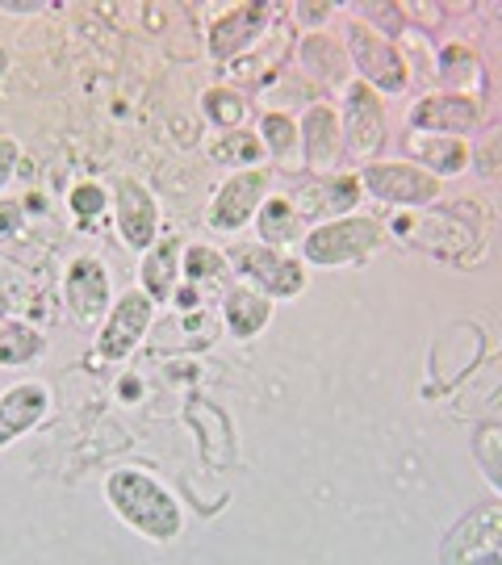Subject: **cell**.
Here are the masks:
<instances>
[{"label":"cell","mask_w":502,"mask_h":565,"mask_svg":"<svg viewBox=\"0 0 502 565\" xmlns=\"http://www.w3.org/2000/svg\"><path fill=\"white\" fill-rule=\"evenodd\" d=\"M226 268H231L226 256L214 252V247H205V243L184 252V277H193V281H218Z\"/></svg>","instance_id":"cell-24"},{"label":"cell","mask_w":502,"mask_h":565,"mask_svg":"<svg viewBox=\"0 0 502 565\" xmlns=\"http://www.w3.org/2000/svg\"><path fill=\"white\" fill-rule=\"evenodd\" d=\"M343 156H356L369 160L373 151H382L385 139V109L382 97L369 88V84H348V97H343Z\"/></svg>","instance_id":"cell-6"},{"label":"cell","mask_w":502,"mask_h":565,"mask_svg":"<svg viewBox=\"0 0 502 565\" xmlns=\"http://www.w3.org/2000/svg\"><path fill=\"white\" fill-rule=\"evenodd\" d=\"M502 440V431L494 424L478 427V436H473V448H478V461H482L485 478L499 486L502 482V465H499V452H494V445Z\"/></svg>","instance_id":"cell-28"},{"label":"cell","mask_w":502,"mask_h":565,"mask_svg":"<svg viewBox=\"0 0 502 565\" xmlns=\"http://www.w3.org/2000/svg\"><path fill=\"white\" fill-rule=\"evenodd\" d=\"M0 9H4V13H34L42 4L39 0H0Z\"/></svg>","instance_id":"cell-33"},{"label":"cell","mask_w":502,"mask_h":565,"mask_svg":"<svg viewBox=\"0 0 502 565\" xmlns=\"http://www.w3.org/2000/svg\"><path fill=\"white\" fill-rule=\"evenodd\" d=\"M402 243L419 247L427 256H461L473 247V231L457 218H444V214H402L394 218Z\"/></svg>","instance_id":"cell-9"},{"label":"cell","mask_w":502,"mask_h":565,"mask_svg":"<svg viewBox=\"0 0 502 565\" xmlns=\"http://www.w3.org/2000/svg\"><path fill=\"white\" fill-rule=\"evenodd\" d=\"M361 184L394 205H427L440 198V184L431 172H423L415 163H369L361 172Z\"/></svg>","instance_id":"cell-7"},{"label":"cell","mask_w":502,"mask_h":565,"mask_svg":"<svg viewBox=\"0 0 502 565\" xmlns=\"http://www.w3.org/2000/svg\"><path fill=\"white\" fill-rule=\"evenodd\" d=\"M118 231L135 252H147L156 243V231H160V214H156L151 193L135 181L118 184Z\"/></svg>","instance_id":"cell-16"},{"label":"cell","mask_w":502,"mask_h":565,"mask_svg":"<svg viewBox=\"0 0 502 565\" xmlns=\"http://www.w3.org/2000/svg\"><path fill=\"white\" fill-rule=\"evenodd\" d=\"M226 264L239 277L260 285V294H268V298H298L301 289H306V268L298 260L281 256V252L264 247V243H239V247H231Z\"/></svg>","instance_id":"cell-4"},{"label":"cell","mask_w":502,"mask_h":565,"mask_svg":"<svg viewBox=\"0 0 502 565\" xmlns=\"http://www.w3.org/2000/svg\"><path fill=\"white\" fill-rule=\"evenodd\" d=\"M298 142L306 147V168H310L314 177L331 172V168L343 160L340 121H335V114H331L327 105H314V109H306V114H301Z\"/></svg>","instance_id":"cell-13"},{"label":"cell","mask_w":502,"mask_h":565,"mask_svg":"<svg viewBox=\"0 0 502 565\" xmlns=\"http://www.w3.org/2000/svg\"><path fill=\"white\" fill-rule=\"evenodd\" d=\"M382 247V226L377 218H335V223L314 226L301 239V256L319 268H335V264H356L369 252Z\"/></svg>","instance_id":"cell-2"},{"label":"cell","mask_w":502,"mask_h":565,"mask_svg":"<svg viewBox=\"0 0 502 565\" xmlns=\"http://www.w3.org/2000/svg\"><path fill=\"white\" fill-rule=\"evenodd\" d=\"M298 60H301V67H306L310 76H319L322 84L348 81V60L340 55V46H335L331 39H322V34H314V39H301Z\"/></svg>","instance_id":"cell-22"},{"label":"cell","mask_w":502,"mask_h":565,"mask_svg":"<svg viewBox=\"0 0 502 565\" xmlns=\"http://www.w3.org/2000/svg\"><path fill=\"white\" fill-rule=\"evenodd\" d=\"M205 114L214 121H222V126H235V130H239L247 105H243L235 93H226V88H210V93H205Z\"/></svg>","instance_id":"cell-27"},{"label":"cell","mask_w":502,"mask_h":565,"mask_svg":"<svg viewBox=\"0 0 502 565\" xmlns=\"http://www.w3.org/2000/svg\"><path fill=\"white\" fill-rule=\"evenodd\" d=\"M502 507L482 503L473 507L464 520H457V527L444 536L440 557L444 565H469V562H499L502 553Z\"/></svg>","instance_id":"cell-3"},{"label":"cell","mask_w":502,"mask_h":565,"mask_svg":"<svg viewBox=\"0 0 502 565\" xmlns=\"http://www.w3.org/2000/svg\"><path fill=\"white\" fill-rule=\"evenodd\" d=\"M264 156V147L256 135H247V130H235V135H226V139L214 142V160L218 163H256Z\"/></svg>","instance_id":"cell-25"},{"label":"cell","mask_w":502,"mask_h":565,"mask_svg":"<svg viewBox=\"0 0 502 565\" xmlns=\"http://www.w3.org/2000/svg\"><path fill=\"white\" fill-rule=\"evenodd\" d=\"M63 298H67V310L81 319V323H97L109 310V268L93 256H81V260L67 268V285H63Z\"/></svg>","instance_id":"cell-11"},{"label":"cell","mask_w":502,"mask_h":565,"mask_svg":"<svg viewBox=\"0 0 502 565\" xmlns=\"http://www.w3.org/2000/svg\"><path fill=\"white\" fill-rule=\"evenodd\" d=\"M482 121V109L469 102V97H427V102L415 105V130H427V135H469L478 130Z\"/></svg>","instance_id":"cell-17"},{"label":"cell","mask_w":502,"mask_h":565,"mask_svg":"<svg viewBox=\"0 0 502 565\" xmlns=\"http://www.w3.org/2000/svg\"><path fill=\"white\" fill-rule=\"evenodd\" d=\"M322 13H335V4H298L301 21H322Z\"/></svg>","instance_id":"cell-32"},{"label":"cell","mask_w":502,"mask_h":565,"mask_svg":"<svg viewBox=\"0 0 502 565\" xmlns=\"http://www.w3.org/2000/svg\"><path fill=\"white\" fill-rule=\"evenodd\" d=\"M147 327H151V298L139 294V289H130L126 298H118V306L109 310V319L100 327L97 356L100 361H121V356H130L142 343V335H147Z\"/></svg>","instance_id":"cell-8"},{"label":"cell","mask_w":502,"mask_h":565,"mask_svg":"<svg viewBox=\"0 0 502 565\" xmlns=\"http://www.w3.org/2000/svg\"><path fill=\"white\" fill-rule=\"evenodd\" d=\"M264 139H268V151H277L285 160L289 151H298V121L281 118V114H268L264 118Z\"/></svg>","instance_id":"cell-26"},{"label":"cell","mask_w":502,"mask_h":565,"mask_svg":"<svg viewBox=\"0 0 502 565\" xmlns=\"http://www.w3.org/2000/svg\"><path fill=\"white\" fill-rule=\"evenodd\" d=\"M105 494H109V503H114V511H118L121 520L130 527H139L142 536H151L160 545L181 536L184 527L181 507H177V499L156 478H147L139 469H118V473H109Z\"/></svg>","instance_id":"cell-1"},{"label":"cell","mask_w":502,"mask_h":565,"mask_svg":"<svg viewBox=\"0 0 502 565\" xmlns=\"http://www.w3.org/2000/svg\"><path fill=\"white\" fill-rule=\"evenodd\" d=\"M222 315H226V327H231L235 340H252V335H260L264 327H268V319H273V298L260 294V289L235 285V289H226V298H222Z\"/></svg>","instance_id":"cell-18"},{"label":"cell","mask_w":502,"mask_h":565,"mask_svg":"<svg viewBox=\"0 0 502 565\" xmlns=\"http://www.w3.org/2000/svg\"><path fill=\"white\" fill-rule=\"evenodd\" d=\"M13 168H18V142L0 139V184L13 177Z\"/></svg>","instance_id":"cell-31"},{"label":"cell","mask_w":502,"mask_h":565,"mask_svg":"<svg viewBox=\"0 0 502 565\" xmlns=\"http://www.w3.org/2000/svg\"><path fill=\"white\" fill-rule=\"evenodd\" d=\"M67 205L76 210V218H97L105 210V193H100V184H76L67 193Z\"/></svg>","instance_id":"cell-30"},{"label":"cell","mask_w":502,"mask_h":565,"mask_svg":"<svg viewBox=\"0 0 502 565\" xmlns=\"http://www.w3.org/2000/svg\"><path fill=\"white\" fill-rule=\"evenodd\" d=\"M256 231H260L264 247H281V243H293L301 235V214L289 198H268L256 210Z\"/></svg>","instance_id":"cell-21"},{"label":"cell","mask_w":502,"mask_h":565,"mask_svg":"<svg viewBox=\"0 0 502 565\" xmlns=\"http://www.w3.org/2000/svg\"><path fill=\"white\" fill-rule=\"evenodd\" d=\"M352 9L373 21V25H369L373 34H377V30H382V34H389V39H394V34H402V9H398V4H352Z\"/></svg>","instance_id":"cell-29"},{"label":"cell","mask_w":502,"mask_h":565,"mask_svg":"<svg viewBox=\"0 0 502 565\" xmlns=\"http://www.w3.org/2000/svg\"><path fill=\"white\" fill-rule=\"evenodd\" d=\"M268 21H273V9H268V4H239V9H231V13L214 21V30H210V51H214L218 60L243 55V51L268 30Z\"/></svg>","instance_id":"cell-14"},{"label":"cell","mask_w":502,"mask_h":565,"mask_svg":"<svg viewBox=\"0 0 502 565\" xmlns=\"http://www.w3.org/2000/svg\"><path fill=\"white\" fill-rule=\"evenodd\" d=\"M46 411H51L46 385L21 382V385H13V390H4V394H0V448L9 445V440H18L21 431H30L34 424H42Z\"/></svg>","instance_id":"cell-15"},{"label":"cell","mask_w":502,"mask_h":565,"mask_svg":"<svg viewBox=\"0 0 502 565\" xmlns=\"http://www.w3.org/2000/svg\"><path fill=\"white\" fill-rule=\"evenodd\" d=\"M264 189H268L264 172H235L210 205V226L214 231H239L243 223H252L264 202Z\"/></svg>","instance_id":"cell-10"},{"label":"cell","mask_w":502,"mask_h":565,"mask_svg":"<svg viewBox=\"0 0 502 565\" xmlns=\"http://www.w3.org/2000/svg\"><path fill=\"white\" fill-rule=\"evenodd\" d=\"M348 60L352 67L364 76V84L377 93H402L406 88V63H402V51L389 39L373 34L369 25L352 21L348 25Z\"/></svg>","instance_id":"cell-5"},{"label":"cell","mask_w":502,"mask_h":565,"mask_svg":"<svg viewBox=\"0 0 502 565\" xmlns=\"http://www.w3.org/2000/svg\"><path fill=\"white\" fill-rule=\"evenodd\" d=\"M42 348H46V340H42L34 327H25V323L0 327V364H4V369L30 364L34 356H42Z\"/></svg>","instance_id":"cell-23"},{"label":"cell","mask_w":502,"mask_h":565,"mask_svg":"<svg viewBox=\"0 0 502 565\" xmlns=\"http://www.w3.org/2000/svg\"><path fill=\"white\" fill-rule=\"evenodd\" d=\"M177 277H181V239L177 235H168L160 239L151 252H147V260H142V294L151 298V302H168L172 298V289H177Z\"/></svg>","instance_id":"cell-20"},{"label":"cell","mask_w":502,"mask_h":565,"mask_svg":"<svg viewBox=\"0 0 502 565\" xmlns=\"http://www.w3.org/2000/svg\"><path fill=\"white\" fill-rule=\"evenodd\" d=\"M361 202V181L356 177H310L298 189V214L301 223L310 218H340L352 214V205Z\"/></svg>","instance_id":"cell-12"},{"label":"cell","mask_w":502,"mask_h":565,"mask_svg":"<svg viewBox=\"0 0 502 565\" xmlns=\"http://www.w3.org/2000/svg\"><path fill=\"white\" fill-rule=\"evenodd\" d=\"M406 147H410V156H415V160L431 168V177H452V172H464L469 160H473V151H469L464 142L448 139V135H427V130H415Z\"/></svg>","instance_id":"cell-19"}]
</instances>
